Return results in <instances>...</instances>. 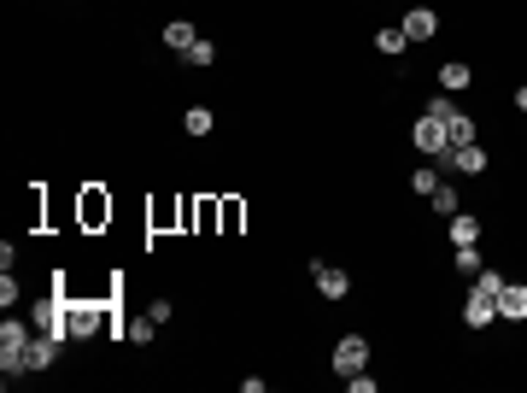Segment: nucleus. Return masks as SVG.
<instances>
[{"label": "nucleus", "instance_id": "nucleus-1", "mask_svg": "<svg viewBox=\"0 0 527 393\" xmlns=\"http://www.w3.org/2000/svg\"><path fill=\"white\" fill-rule=\"evenodd\" d=\"M29 335H36V323H18V317H6V323H0V376H24Z\"/></svg>", "mask_w": 527, "mask_h": 393}, {"label": "nucleus", "instance_id": "nucleus-2", "mask_svg": "<svg viewBox=\"0 0 527 393\" xmlns=\"http://www.w3.org/2000/svg\"><path fill=\"white\" fill-rule=\"evenodd\" d=\"M65 323H70V340H88L100 329H111V317L100 299H65Z\"/></svg>", "mask_w": 527, "mask_h": 393}, {"label": "nucleus", "instance_id": "nucleus-3", "mask_svg": "<svg viewBox=\"0 0 527 393\" xmlns=\"http://www.w3.org/2000/svg\"><path fill=\"white\" fill-rule=\"evenodd\" d=\"M328 364H334V376H358V370H369V340L363 335H340Z\"/></svg>", "mask_w": 527, "mask_h": 393}, {"label": "nucleus", "instance_id": "nucleus-4", "mask_svg": "<svg viewBox=\"0 0 527 393\" xmlns=\"http://www.w3.org/2000/svg\"><path fill=\"white\" fill-rule=\"evenodd\" d=\"M59 352H65V340H53V335H29V352H24V376H47V370L59 364Z\"/></svg>", "mask_w": 527, "mask_h": 393}, {"label": "nucleus", "instance_id": "nucleus-5", "mask_svg": "<svg viewBox=\"0 0 527 393\" xmlns=\"http://www.w3.org/2000/svg\"><path fill=\"white\" fill-rule=\"evenodd\" d=\"M440 165L458 170V176H486V165H492V159H486L481 141H469V147H451V153H440Z\"/></svg>", "mask_w": 527, "mask_h": 393}, {"label": "nucleus", "instance_id": "nucleus-6", "mask_svg": "<svg viewBox=\"0 0 527 393\" xmlns=\"http://www.w3.org/2000/svg\"><path fill=\"white\" fill-rule=\"evenodd\" d=\"M410 141H417L422 153H434V159H440V153H451V135H445V124H440L434 112H422V118H417V129H410Z\"/></svg>", "mask_w": 527, "mask_h": 393}, {"label": "nucleus", "instance_id": "nucleus-7", "mask_svg": "<svg viewBox=\"0 0 527 393\" xmlns=\"http://www.w3.org/2000/svg\"><path fill=\"white\" fill-rule=\"evenodd\" d=\"M311 276H317V294L322 299H346L352 294V276H346V270H334V265H322V258H311Z\"/></svg>", "mask_w": 527, "mask_h": 393}, {"label": "nucleus", "instance_id": "nucleus-8", "mask_svg": "<svg viewBox=\"0 0 527 393\" xmlns=\"http://www.w3.org/2000/svg\"><path fill=\"white\" fill-rule=\"evenodd\" d=\"M463 323H469V329L499 323V299H492V294H481V288H469V299H463Z\"/></svg>", "mask_w": 527, "mask_h": 393}, {"label": "nucleus", "instance_id": "nucleus-9", "mask_svg": "<svg viewBox=\"0 0 527 393\" xmlns=\"http://www.w3.org/2000/svg\"><path fill=\"white\" fill-rule=\"evenodd\" d=\"M499 317L504 323H527V282H504L499 288Z\"/></svg>", "mask_w": 527, "mask_h": 393}, {"label": "nucleus", "instance_id": "nucleus-10", "mask_svg": "<svg viewBox=\"0 0 527 393\" xmlns=\"http://www.w3.org/2000/svg\"><path fill=\"white\" fill-rule=\"evenodd\" d=\"M404 36H410V42H434V36H440V18H434L428 6H410V12H404Z\"/></svg>", "mask_w": 527, "mask_h": 393}, {"label": "nucleus", "instance_id": "nucleus-11", "mask_svg": "<svg viewBox=\"0 0 527 393\" xmlns=\"http://www.w3.org/2000/svg\"><path fill=\"white\" fill-rule=\"evenodd\" d=\"M481 241V217H469V211H451V247H474Z\"/></svg>", "mask_w": 527, "mask_h": 393}, {"label": "nucleus", "instance_id": "nucleus-12", "mask_svg": "<svg viewBox=\"0 0 527 393\" xmlns=\"http://www.w3.org/2000/svg\"><path fill=\"white\" fill-rule=\"evenodd\" d=\"M375 47H381L387 59H399L404 47H410V36H404V24H381V29H375Z\"/></svg>", "mask_w": 527, "mask_h": 393}, {"label": "nucleus", "instance_id": "nucleus-13", "mask_svg": "<svg viewBox=\"0 0 527 393\" xmlns=\"http://www.w3.org/2000/svg\"><path fill=\"white\" fill-rule=\"evenodd\" d=\"M182 129H188V135H211V129H217V112H211V106H188V112H182Z\"/></svg>", "mask_w": 527, "mask_h": 393}, {"label": "nucleus", "instance_id": "nucleus-14", "mask_svg": "<svg viewBox=\"0 0 527 393\" xmlns=\"http://www.w3.org/2000/svg\"><path fill=\"white\" fill-rule=\"evenodd\" d=\"M440 88H445V94L469 88V65H463V59H445V65H440Z\"/></svg>", "mask_w": 527, "mask_h": 393}, {"label": "nucleus", "instance_id": "nucleus-15", "mask_svg": "<svg viewBox=\"0 0 527 393\" xmlns=\"http://www.w3.org/2000/svg\"><path fill=\"white\" fill-rule=\"evenodd\" d=\"M445 135H451V147H469L481 129H474V118H469V112H458V118H445Z\"/></svg>", "mask_w": 527, "mask_h": 393}, {"label": "nucleus", "instance_id": "nucleus-16", "mask_svg": "<svg viewBox=\"0 0 527 393\" xmlns=\"http://www.w3.org/2000/svg\"><path fill=\"white\" fill-rule=\"evenodd\" d=\"M194 42H199V29H194V24H182V18H176V24H165V47H176V53H188Z\"/></svg>", "mask_w": 527, "mask_h": 393}, {"label": "nucleus", "instance_id": "nucleus-17", "mask_svg": "<svg viewBox=\"0 0 527 393\" xmlns=\"http://www.w3.org/2000/svg\"><path fill=\"white\" fill-rule=\"evenodd\" d=\"M153 329H158V323H153V311H141V317H129V323H124V335L135 340V347H147V340H153Z\"/></svg>", "mask_w": 527, "mask_h": 393}, {"label": "nucleus", "instance_id": "nucleus-18", "mask_svg": "<svg viewBox=\"0 0 527 393\" xmlns=\"http://www.w3.org/2000/svg\"><path fill=\"white\" fill-rule=\"evenodd\" d=\"M434 211H445V217H451V211H458V188H451V183H445V176H440V188H434Z\"/></svg>", "mask_w": 527, "mask_h": 393}, {"label": "nucleus", "instance_id": "nucleus-19", "mask_svg": "<svg viewBox=\"0 0 527 393\" xmlns=\"http://www.w3.org/2000/svg\"><path fill=\"white\" fill-rule=\"evenodd\" d=\"M458 276H481V253H474V247H458Z\"/></svg>", "mask_w": 527, "mask_h": 393}, {"label": "nucleus", "instance_id": "nucleus-20", "mask_svg": "<svg viewBox=\"0 0 527 393\" xmlns=\"http://www.w3.org/2000/svg\"><path fill=\"white\" fill-rule=\"evenodd\" d=\"M182 59H188V65H211V59H217V47H211L206 36H199V42L188 47V53H182Z\"/></svg>", "mask_w": 527, "mask_h": 393}, {"label": "nucleus", "instance_id": "nucleus-21", "mask_svg": "<svg viewBox=\"0 0 527 393\" xmlns=\"http://www.w3.org/2000/svg\"><path fill=\"white\" fill-rule=\"evenodd\" d=\"M428 112L445 124V118H458V100H451V94H434V100H428Z\"/></svg>", "mask_w": 527, "mask_h": 393}, {"label": "nucleus", "instance_id": "nucleus-22", "mask_svg": "<svg viewBox=\"0 0 527 393\" xmlns=\"http://www.w3.org/2000/svg\"><path fill=\"white\" fill-rule=\"evenodd\" d=\"M474 288H481V294H492V299H499V288H504V276H499V270H481V276H474Z\"/></svg>", "mask_w": 527, "mask_h": 393}, {"label": "nucleus", "instance_id": "nucleus-23", "mask_svg": "<svg viewBox=\"0 0 527 393\" xmlns=\"http://www.w3.org/2000/svg\"><path fill=\"white\" fill-rule=\"evenodd\" d=\"M410 188H417V194H434V188H440V170H417V183H410Z\"/></svg>", "mask_w": 527, "mask_h": 393}, {"label": "nucleus", "instance_id": "nucleus-24", "mask_svg": "<svg viewBox=\"0 0 527 393\" xmlns=\"http://www.w3.org/2000/svg\"><path fill=\"white\" fill-rule=\"evenodd\" d=\"M0 306H6V311L18 306V282H12V270H6V282H0Z\"/></svg>", "mask_w": 527, "mask_h": 393}, {"label": "nucleus", "instance_id": "nucleus-25", "mask_svg": "<svg viewBox=\"0 0 527 393\" xmlns=\"http://www.w3.org/2000/svg\"><path fill=\"white\" fill-rule=\"evenodd\" d=\"M346 388L352 393H375V376H363V370H358V376H346Z\"/></svg>", "mask_w": 527, "mask_h": 393}, {"label": "nucleus", "instance_id": "nucleus-26", "mask_svg": "<svg viewBox=\"0 0 527 393\" xmlns=\"http://www.w3.org/2000/svg\"><path fill=\"white\" fill-rule=\"evenodd\" d=\"M510 100H515V112H527V83H522V88H515V94H510Z\"/></svg>", "mask_w": 527, "mask_h": 393}]
</instances>
